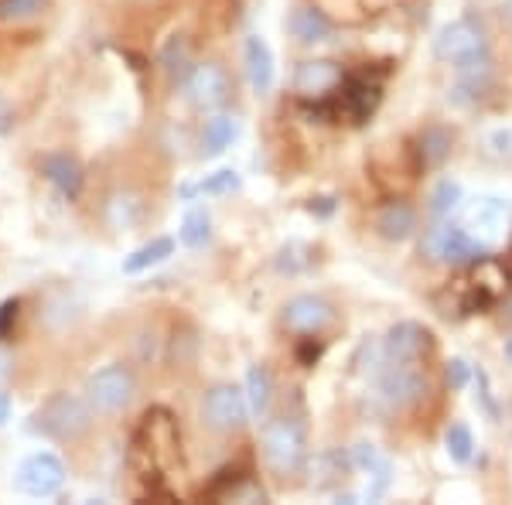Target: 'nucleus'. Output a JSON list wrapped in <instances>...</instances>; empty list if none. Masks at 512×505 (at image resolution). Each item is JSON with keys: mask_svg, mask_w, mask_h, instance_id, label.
<instances>
[{"mask_svg": "<svg viewBox=\"0 0 512 505\" xmlns=\"http://www.w3.org/2000/svg\"><path fill=\"white\" fill-rule=\"evenodd\" d=\"M89 410L93 407L82 403L79 396L52 393L35 413H31L28 430L41 437H52V441H76V437L86 434L89 424H93V413Z\"/></svg>", "mask_w": 512, "mask_h": 505, "instance_id": "f257e3e1", "label": "nucleus"}, {"mask_svg": "<svg viewBox=\"0 0 512 505\" xmlns=\"http://www.w3.org/2000/svg\"><path fill=\"white\" fill-rule=\"evenodd\" d=\"M263 454L277 475H294L308 458V430L297 417H277L263 427Z\"/></svg>", "mask_w": 512, "mask_h": 505, "instance_id": "f03ea898", "label": "nucleus"}, {"mask_svg": "<svg viewBox=\"0 0 512 505\" xmlns=\"http://www.w3.org/2000/svg\"><path fill=\"white\" fill-rule=\"evenodd\" d=\"M134 372H130L127 366H103L96 369L93 376L86 379V400L89 407H93L96 413H120L130 407V400H134Z\"/></svg>", "mask_w": 512, "mask_h": 505, "instance_id": "7ed1b4c3", "label": "nucleus"}, {"mask_svg": "<svg viewBox=\"0 0 512 505\" xmlns=\"http://www.w3.org/2000/svg\"><path fill=\"white\" fill-rule=\"evenodd\" d=\"M65 485V465L59 454L35 451L14 468V488L28 499H52Z\"/></svg>", "mask_w": 512, "mask_h": 505, "instance_id": "20e7f679", "label": "nucleus"}, {"mask_svg": "<svg viewBox=\"0 0 512 505\" xmlns=\"http://www.w3.org/2000/svg\"><path fill=\"white\" fill-rule=\"evenodd\" d=\"M424 250L431 260L451 263V267H468V263L485 260L489 243H482L475 233H468V229H461V226H437L427 233Z\"/></svg>", "mask_w": 512, "mask_h": 505, "instance_id": "39448f33", "label": "nucleus"}, {"mask_svg": "<svg viewBox=\"0 0 512 505\" xmlns=\"http://www.w3.org/2000/svg\"><path fill=\"white\" fill-rule=\"evenodd\" d=\"M376 393L390 410H407L424 400L427 376L420 366H396V362H383L376 372Z\"/></svg>", "mask_w": 512, "mask_h": 505, "instance_id": "423d86ee", "label": "nucleus"}, {"mask_svg": "<svg viewBox=\"0 0 512 505\" xmlns=\"http://www.w3.org/2000/svg\"><path fill=\"white\" fill-rule=\"evenodd\" d=\"M246 413H250V400H246V389L239 386H212L202 400V424L216 434H233L246 424Z\"/></svg>", "mask_w": 512, "mask_h": 505, "instance_id": "0eeeda50", "label": "nucleus"}, {"mask_svg": "<svg viewBox=\"0 0 512 505\" xmlns=\"http://www.w3.org/2000/svg\"><path fill=\"white\" fill-rule=\"evenodd\" d=\"M434 338L431 331L417 321H400L386 331L383 338V362H396V366H420L424 355L431 352Z\"/></svg>", "mask_w": 512, "mask_h": 505, "instance_id": "6e6552de", "label": "nucleus"}, {"mask_svg": "<svg viewBox=\"0 0 512 505\" xmlns=\"http://www.w3.org/2000/svg\"><path fill=\"white\" fill-rule=\"evenodd\" d=\"M188 96L198 110H219L233 99V79L219 62H202L188 72Z\"/></svg>", "mask_w": 512, "mask_h": 505, "instance_id": "1a4fd4ad", "label": "nucleus"}, {"mask_svg": "<svg viewBox=\"0 0 512 505\" xmlns=\"http://www.w3.org/2000/svg\"><path fill=\"white\" fill-rule=\"evenodd\" d=\"M434 52H437V59H444L451 65L465 62V59H472V55L489 52V48H485V31L478 28L475 21H454L437 35Z\"/></svg>", "mask_w": 512, "mask_h": 505, "instance_id": "9d476101", "label": "nucleus"}, {"mask_svg": "<svg viewBox=\"0 0 512 505\" xmlns=\"http://www.w3.org/2000/svg\"><path fill=\"white\" fill-rule=\"evenodd\" d=\"M332 318V304L318 294H297L284 304V325L297 335H318L325 325H332Z\"/></svg>", "mask_w": 512, "mask_h": 505, "instance_id": "9b49d317", "label": "nucleus"}, {"mask_svg": "<svg viewBox=\"0 0 512 505\" xmlns=\"http://www.w3.org/2000/svg\"><path fill=\"white\" fill-rule=\"evenodd\" d=\"M352 465L369 478V485H366L369 499H379V495H383L386 488H390L393 465H390V458H386V454H379L376 444H369V441L355 444L352 447Z\"/></svg>", "mask_w": 512, "mask_h": 505, "instance_id": "f8f14e48", "label": "nucleus"}, {"mask_svg": "<svg viewBox=\"0 0 512 505\" xmlns=\"http://www.w3.org/2000/svg\"><path fill=\"white\" fill-rule=\"evenodd\" d=\"M243 65L253 93H270V86H274V52H270V45L260 35H250L243 41Z\"/></svg>", "mask_w": 512, "mask_h": 505, "instance_id": "ddd939ff", "label": "nucleus"}, {"mask_svg": "<svg viewBox=\"0 0 512 505\" xmlns=\"http://www.w3.org/2000/svg\"><path fill=\"white\" fill-rule=\"evenodd\" d=\"M41 175L52 181V185L59 188V195L69 198V202H76L82 195V168L76 157H69V154L45 157V161H41Z\"/></svg>", "mask_w": 512, "mask_h": 505, "instance_id": "4468645a", "label": "nucleus"}, {"mask_svg": "<svg viewBox=\"0 0 512 505\" xmlns=\"http://www.w3.org/2000/svg\"><path fill=\"white\" fill-rule=\"evenodd\" d=\"M294 86L301 96H325L335 86H342V69L335 62H301Z\"/></svg>", "mask_w": 512, "mask_h": 505, "instance_id": "2eb2a0df", "label": "nucleus"}, {"mask_svg": "<svg viewBox=\"0 0 512 505\" xmlns=\"http://www.w3.org/2000/svg\"><path fill=\"white\" fill-rule=\"evenodd\" d=\"M468 222H472L475 236L482 239V243H492V239H499L506 233V222H509V205L502 202V198H478V205L468 215Z\"/></svg>", "mask_w": 512, "mask_h": 505, "instance_id": "dca6fc26", "label": "nucleus"}, {"mask_svg": "<svg viewBox=\"0 0 512 505\" xmlns=\"http://www.w3.org/2000/svg\"><path fill=\"white\" fill-rule=\"evenodd\" d=\"M376 229H379V236L390 239V243H403V239L417 229V215L407 202H386L383 209L376 212Z\"/></svg>", "mask_w": 512, "mask_h": 505, "instance_id": "f3484780", "label": "nucleus"}, {"mask_svg": "<svg viewBox=\"0 0 512 505\" xmlns=\"http://www.w3.org/2000/svg\"><path fill=\"white\" fill-rule=\"evenodd\" d=\"M239 137V123L236 117H226V113H219V117L205 120L202 127V154L205 157H219L226 154L229 147H233V140Z\"/></svg>", "mask_w": 512, "mask_h": 505, "instance_id": "a211bd4d", "label": "nucleus"}, {"mask_svg": "<svg viewBox=\"0 0 512 505\" xmlns=\"http://www.w3.org/2000/svg\"><path fill=\"white\" fill-rule=\"evenodd\" d=\"M379 103V86L376 82H366V79H349L342 89V110L349 113L352 120H366L369 113L376 110Z\"/></svg>", "mask_w": 512, "mask_h": 505, "instance_id": "6ab92c4d", "label": "nucleus"}, {"mask_svg": "<svg viewBox=\"0 0 512 505\" xmlns=\"http://www.w3.org/2000/svg\"><path fill=\"white\" fill-rule=\"evenodd\" d=\"M175 253V239L171 236H154L151 243H144L140 250H134L123 260V273H144V270H151V267H158V263H164L168 256Z\"/></svg>", "mask_w": 512, "mask_h": 505, "instance_id": "aec40b11", "label": "nucleus"}, {"mask_svg": "<svg viewBox=\"0 0 512 505\" xmlns=\"http://www.w3.org/2000/svg\"><path fill=\"white\" fill-rule=\"evenodd\" d=\"M291 35L297 41H304V45H318V41H325L332 35V24H328L325 14L315 11V7H297L291 14Z\"/></svg>", "mask_w": 512, "mask_h": 505, "instance_id": "412c9836", "label": "nucleus"}, {"mask_svg": "<svg viewBox=\"0 0 512 505\" xmlns=\"http://www.w3.org/2000/svg\"><path fill=\"white\" fill-rule=\"evenodd\" d=\"M246 400H250L253 417H267L270 400H274V379H270L267 366L246 369Z\"/></svg>", "mask_w": 512, "mask_h": 505, "instance_id": "4be33fe9", "label": "nucleus"}, {"mask_svg": "<svg viewBox=\"0 0 512 505\" xmlns=\"http://www.w3.org/2000/svg\"><path fill=\"white\" fill-rule=\"evenodd\" d=\"M178 239L181 246H188V250H198V246H205L212 239V215L209 209H188L185 219H181V229H178Z\"/></svg>", "mask_w": 512, "mask_h": 505, "instance_id": "5701e85b", "label": "nucleus"}, {"mask_svg": "<svg viewBox=\"0 0 512 505\" xmlns=\"http://www.w3.org/2000/svg\"><path fill=\"white\" fill-rule=\"evenodd\" d=\"M239 192V175L233 168H222V171H212V175H205L202 181H195V185H185L181 188V198H195V195H233Z\"/></svg>", "mask_w": 512, "mask_h": 505, "instance_id": "b1692460", "label": "nucleus"}, {"mask_svg": "<svg viewBox=\"0 0 512 505\" xmlns=\"http://www.w3.org/2000/svg\"><path fill=\"white\" fill-rule=\"evenodd\" d=\"M106 212H110L113 229H130V226H137L140 215H144V202L130 192H117L110 198V205H106Z\"/></svg>", "mask_w": 512, "mask_h": 505, "instance_id": "393cba45", "label": "nucleus"}, {"mask_svg": "<svg viewBox=\"0 0 512 505\" xmlns=\"http://www.w3.org/2000/svg\"><path fill=\"white\" fill-rule=\"evenodd\" d=\"M444 447H448L451 461H458V465H468L472 461V451H475V437L468 424H451L448 434H444Z\"/></svg>", "mask_w": 512, "mask_h": 505, "instance_id": "a878e982", "label": "nucleus"}, {"mask_svg": "<svg viewBox=\"0 0 512 505\" xmlns=\"http://www.w3.org/2000/svg\"><path fill=\"white\" fill-rule=\"evenodd\" d=\"M458 202H461V185H458V181H451V178L437 181L434 192H431V212L437 215V219L451 215L454 209H458Z\"/></svg>", "mask_w": 512, "mask_h": 505, "instance_id": "bb28decb", "label": "nucleus"}, {"mask_svg": "<svg viewBox=\"0 0 512 505\" xmlns=\"http://www.w3.org/2000/svg\"><path fill=\"white\" fill-rule=\"evenodd\" d=\"M420 151H424V164H441L444 157L451 154V134L441 127L424 130V137H420Z\"/></svg>", "mask_w": 512, "mask_h": 505, "instance_id": "cd10ccee", "label": "nucleus"}, {"mask_svg": "<svg viewBox=\"0 0 512 505\" xmlns=\"http://www.w3.org/2000/svg\"><path fill=\"white\" fill-rule=\"evenodd\" d=\"M48 0H0V21H24L45 11Z\"/></svg>", "mask_w": 512, "mask_h": 505, "instance_id": "c85d7f7f", "label": "nucleus"}, {"mask_svg": "<svg viewBox=\"0 0 512 505\" xmlns=\"http://www.w3.org/2000/svg\"><path fill=\"white\" fill-rule=\"evenodd\" d=\"M161 62H164V72H168L171 79L181 76V72H185V41L171 38L168 48H164V55H161Z\"/></svg>", "mask_w": 512, "mask_h": 505, "instance_id": "c756f323", "label": "nucleus"}, {"mask_svg": "<svg viewBox=\"0 0 512 505\" xmlns=\"http://www.w3.org/2000/svg\"><path fill=\"white\" fill-rule=\"evenodd\" d=\"M475 383H478V407H482L485 413H489L492 420H499V403H495V396H492L489 372H485L482 366L475 369Z\"/></svg>", "mask_w": 512, "mask_h": 505, "instance_id": "7c9ffc66", "label": "nucleus"}, {"mask_svg": "<svg viewBox=\"0 0 512 505\" xmlns=\"http://www.w3.org/2000/svg\"><path fill=\"white\" fill-rule=\"evenodd\" d=\"M18 314H21V301H18V297H7V301H0V342L14 335Z\"/></svg>", "mask_w": 512, "mask_h": 505, "instance_id": "2f4dec72", "label": "nucleus"}, {"mask_svg": "<svg viewBox=\"0 0 512 505\" xmlns=\"http://www.w3.org/2000/svg\"><path fill=\"white\" fill-rule=\"evenodd\" d=\"M301 250H304V246H297V243L284 246V250L277 253V270H280V273H297V270L308 267V263H311L308 256H304V260H301V256H297Z\"/></svg>", "mask_w": 512, "mask_h": 505, "instance_id": "473e14b6", "label": "nucleus"}, {"mask_svg": "<svg viewBox=\"0 0 512 505\" xmlns=\"http://www.w3.org/2000/svg\"><path fill=\"white\" fill-rule=\"evenodd\" d=\"M444 376H448V386L451 389H461V386H468V379L475 376V369L468 366L465 359H451L448 369H444Z\"/></svg>", "mask_w": 512, "mask_h": 505, "instance_id": "72a5a7b5", "label": "nucleus"}, {"mask_svg": "<svg viewBox=\"0 0 512 505\" xmlns=\"http://www.w3.org/2000/svg\"><path fill=\"white\" fill-rule=\"evenodd\" d=\"M318 355H321V345H315V338H304V345L297 349V359H301V366H315Z\"/></svg>", "mask_w": 512, "mask_h": 505, "instance_id": "f704fd0d", "label": "nucleus"}, {"mask_svg": "<svg viewBox=\"0 0 512 505\" xmlns=\"http://www.w3.org/2000/svg\"><path fill=\"white\" fill-rule=\"evenodd\" d=\"M492 147L499 154H512V127L495 130V134H492Z\"/></svg>", "mask_w": 512, "mask_h": 505, "instance_id": "c9c22d12", "label": "nucleus"}, {"mask_svg": "<svg viewBox=\"0 0 512 505\" xmlns=\"http://www.w3.org/2000/svg\"><path fill=\"white\" fill-rule=\"evenodd\" d=\"M11 123H14V113H11V106H7V99L0 96V134L11 130Z\"/></svg>", "mask_w": 512, "mask_h": 505, "instance_id": "e433bc0d", "label": "nucleus"}, {"mask_svg": "<svg viewBox=\"0 0 512 505\" xmlns=\"http://www.w3.org/2000/svg\"><path fill=\"white\" fill-rule=\"evenodd\" d=\"M7 420H11V396L0 393V427H4Z\"/></svg>", "mask_w": 512, "mask_h": 505, "instance_id": "4c0bfd02", "label": "nucleus"}, {"mask_svg": "<svg viewBox=\"0 0 512 505\" xmlns=\"http://www.w3.org/2000/svg\"><path fill=\"white\" fill-rule=\"evenodd\" d=\"M506 355H509V359H512V338H509V345H506Z\"/></svg>", "mask_w": 512, "mask_h": 505, "instance_id": "58836bf2", "label": "nucleus"}, {"mask_svg": "<svg viewBox=\"0 0 512 505\" xmlns=\"http://www.w3.org/2000/svg\"><path fill=\"white\" fill-rule=\"evenodd\" d=\"M506 11H509V18H512V0H509V4H506Z\"/></svg>", "mask_w": 512, "mask_h": 505, "instance_id": "ea45409f", "label": "nucleus"}, {"mask_svg": "<svg viewBox=\"0 0 512 505\" xmlns=\"http://www.w3.org/2000/svg\"><path fill=\"white\" fill-rule=\"evenodd\" d=\"M509 318H512V304H509Z\"/></svg>", "mask_w": 512, "mask_h": 505, "instance_id": "a19ab883", "label": "nucleus"}, {"mask_svg": "<svg viewBox=\"0 0 512 505\" xmlns=\"http://www.w3.org/2000/svg\"><path fill=\"white\" fill-rule=\"evenodd\" d=\"M0 362H4V359H0ZM0 372H4V369H0Z\"/></svg>", "mask_w": 512, "mask_h": 505, "instance_id": "79ce46f5", "label": "nucleus"}]
</instances>
